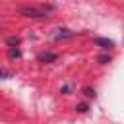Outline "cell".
I'll return each instance as SVG.
<instances>
[{
    "label": "cell",
    "instance_id": "5b68a950",
    "mask_svg": "<svg viewBox=\"0 0 124 124\" xmlns=\"http://www.w3.org/2000/svg\"><path fill=\"white\" fill-rule=\"evenodd\" d=\"M19 54H21V52H19V48H16V46H12V48L8 50V56H10V58H17Z\"/></svg>",
    "mask_w": 124,
    "mask_h": 124
},
{
    "label": "cell",
    "instance_id": "3957f363",
    "mask_svg": "<svg viewBox=\"0 0 124 124\" xmlns=\"http://www.w3.org/2000/svg\"><path fill=\"white\" fill-rule=\"evenodd\" d=\"M56 58H58L56 52H41V54H39V60H41V62H54Z\"/></svg>",
    "mask_w": 124,
    "mask_h": 124
},
{
    "label": "cell",
    "instance_id": "ba28073f",
    "mask_svg": "<svg viewBox=\"0 0 124 124\" xmlns=\"http://www.w3.org/2000/svg\"><path fill=\"white\" fill-rule=\"evenodd\" d=\"M83 93H85L87 97H95V91H93L91 87H85V89H83Z\"/></svg>",
    "mask_w": 124,
    "mask_h": 124
},
{
    "label": "cell",
    "instance_id": "277c9868",
    "mask_svg": "<svg viewBox=\"0 0 124 124\" xmlns=\"http://www.w3.org/2000/svg\"><path fill=\"white\" fill-rule=\"evenodd\" d=\"M58 33H54V39H66V37H74V33L72 31H68V29H56Z\"/></svg>",
    "mask_w": 124,
    "mask_h": 124
},
{
    "label": "cell",
    "instance_id": "8992f818",
    "mask_svg": "<svg viewBox=\"0 0 124 124\" xmlns=\"http://www.w3.org/2000/svg\"><path fill=\"white\" fill-rule=\"evenodd\" d=\"M8 45H10V48L12 46H17L19 45V37H8Z\"/></svg>",
    "mask_w": 124,
    "mask_h": 124
},
{
    "label": "cell",
    "instance_id": "30bf717a",
    "mask_svg": "<svg viewBox=\"0 0 124 124\" xmlns=\"http://www.w3.org/2000/svg\"><path fill=\"white\" fill-rule=\"evenodd\" d=\"M78 110H81V112H85V110H87V105H79V107H78Z\"/></svg>",
    "mask_w": 124,
    "mask_h": 124
},
{
    "label": "cell",
    "instance_id": "9c48e42d",
    "mask_svg": "<svg viewBox=\"0 0 124 124\" xmlns=\"http://www.w3.org/2000/svg\"><path fill=\"white\" fill-rule=\"evenodd\" d=\"M110 60V56H107V54H103V56H99V62L101 64H105V62H108Z\"/></svg>",
    "mask_w": 124,
    "mask_h": 124
},
{
    "label": "cell",
    "instance_id": "52a82bcc",
    "mask_svg": "<svg viewBox=\"0 0 124 124\" xmlns=\"http://www.w3.org/2000/svg\"><path fill=\"white\" fill-rule=\"evenodd\" d=\"M12 78V74L10 72H6V70H0V79H10Z\"/></svg>",
    "mask_w": 124,
    "mask_h": 124
},
{
    "label": "cell",
    "instance_id": "7a4b0ae2",
    "mask_svg": "<svg viewBox=\"0 0 124 124\" xmlns=\"http://www.w3.org/2000/svg\"><path fill=\"white\" fill-rule=\"evenodd\" d=\"M93 43H95L97 46H101V48H112V46H114V41H110V39H103V37L93 39Z\"/></svg>",
    "mask_w": 124,
    "mask_h": 124
},
{
    "label": "cell",
    "instance_id": "6da1fadb",
    "mask_svg": "<svg viewBox=\"0 0 124 124\" xmlns=\"http://www.w3.org/2000/svg\"><path fill=\"white\" fill-rule=\"evenodd\" d=\"M52 12V6H23L19 8V14L25 17H46Z\"/></svg>",
    "mask_w": 124,
    "mask_h": 124
}]
</instances>
